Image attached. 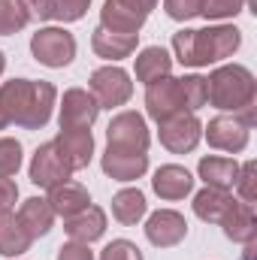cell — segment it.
<instances>
[{
    "label": "cell",
    "instance_id": "1",
    "mask_svg": "<svg viewBox=\"0 0 257 260\" xmlns=\"http://www.w3.org/2000/svg\"><path fill=\"white\" fill-rule=\"evenodd\" d=\"M55 85L52 82H34V79H9L0 85V109L24 130H40L49 124L52 106H55Z\"/></svg>",
    "mask_w": 257,
    "mask_h": 260
},
{
    "label": "cell",
    "instance_id": "2",
    "mask_svg": "<svg viewBox=\"0 0 257 260\" xmlns=\"http://www.w3.org/2000/svg\"><path fill=\"white\" fill-rule=\"evenodd\" d=\"M242 43V34L233 24H215L203 30H179L173 34V52L182 67H209L230 58Z\"/></svg>",
    "mask_w": 257,
    "mask_h": 260
},
{
    "label": "cell",
    "instance_id": "3",
    "mask_svg": "<svg viewBox=\"0 0 257 260\" xmlns=\"http://www.w3.org/2000/svg\"><path fill=\"white\" fill-rule=\"evenodd\" d=\"M257 100V82L251 70L239 64L218 67L209 79H206V103H212L215 109L224 112H242L248 106H254Z\"/></svg>",
    "mask_w": 257,
    "mask_h": 260
},
{
    "label": "cell",
    "instance_id": "4",
    "mask_svg": "<svg viewBox=\"0 0 257 260\" xmlns=\"http://www.w3.org/2000/svg\"><path fill=\"white\" fill-rule=\"evenodd\" d=\"M30 52L43 67L61 70L76 58V37L64 27H43L30 37Z\"/></svg>",
    "mask_w": 257,
    "mask_h": 260
},
{
    "label": "cell",
    "instance_id": "5",
    "mask_svg": "<svg viewBox=\"0 0 257 260\" xmlns=\"http://www.w3.org/2000/svg\"><path fill=\"white\" fill-rule=\"evenodd\" d=\"M91 94L100 109H118L133 97V82L121 67H100L91 73Z\"/></svg>",
    "mask_w": 257,
    "mask_h": 260
},
{
    "label": "cell",
    "instance_id": "6",
    "mask_svg": "<svg viewBox=\"0 0 257 260\" xmlns=\"http://www.w3.org/2000/svg\"><path fill=\"white\" fill-rule=\"evenodd\" d=\"M106 148H115V151H148V127H145V118L139 112H118L109 127H106Z\"/></svg>",
    "mask_w": 257,
    "mask_h": 260
},
{
    "label": "cell",
    "instance_id": "7",
    "mask_svg": "<svg viewBox=\"0 0 257 260\" xmlns=\"http://www.w3.org/2000/svg\"><path fill=\"white\" fill-rule=\"evenodd\" d=\"M160 124V145L173 154H188L197 148L200 136H203V124L194 112H179L167 121H157Z\"/></svg>",
    "mask_w": 257,
    "mask_h": 260
},
{
    "label": "cell",
    "instance_id": "8",
    "mask_svg": "<svg viewBox=\"0 0 257 260\" xmlns=\"http://www.w3.org/2000/svg\"><path fill=\"white\" fill-rule=\"evenodd\" d=\"M145 109H148V115H151L154 121H167V118H173V115H179V112H188L185 103H182L179 79L164 76V79L151 82L148 91H145Z\"/></svg>",
    "mask_w": 257,
    "mask_h": 260
},
{
    "label": "cell",
    "instance_id": "9",
    "mask_svg": "<svg viewBox=\"0 0 257 260\" xmlns=\"http://www.w3.org/2000/svg\"><path fill=\"white\" fill-rule=\"evenodd\" d=\"M188 236V221L176 209H157L145 221V239L157 248H173Z\"/></svg>",
    "mask_w": 257,
    "mask_h": 260
},
{
    "label": "cell",
    "instance_id": "10",
    "mask_svg": "<svg viewBox=\"0 0 257 260\" xmlns=\"http://www.w3.org/2000/svg\"><path fill=\"white\" fill-rule=\"evenodd\" d=\"M73 170L67 167L55 148V142H43L37 151H34V160H30V182L37 188H55L61 182H70Z\"/></svg>",
    "mask_w": 257,
    "mask_h": 260
},
{
    "label": "cell",
    "instance_id": "11",
    "mask_svg": "<svg viewBox=\"0 0 257 260\" xmlns=\"http://www.w3.org/2000/svg\"><path fill=\"white\" fill-rule=\"evenodd\" d=\"M100 115V106L94 100L91 91L85 88H70L64 91V100H61V130H79V127H91Z\"/></svg>",
    "mask_w": 257,
    "mask_h": 260
},
{
    "label": "cell",
    "instance_id": "12",
    "mask_svg": "<svg viewBox=\"0 0 257 260\" xmlns=\"http://www.w3.org/2000/svg\"><path fill=\"white\" fill-rule=\"evenodd\" d=\"M203 133H206L209 145L218 148V151L236 154V151H242V148L248 145V127H245L236 115H215V118L203 127Z\"/></svg>",
    "mask_w": 257,
    "mask_h": 260
},
{
    "label": "cell",
    "instance_id": "13",
    "mask_svg": "<svg viewBox=\"0 0 257 260\" xmlns=\"http://www.w3.org/2000/svg\"><path fill=\"white\" fill-rule=\"evenodd\" d=\"M55 148L61 154L67 167L76 173V170H85L91 164V154H94V136L88 127H79V130H61L55 139Z\"/></svg>",
    "mask_w": 257,
    "mask_h": 260
},
{
    "label": "cell",
    "instance_id": "14",
    "mask_svg": "<svg viewBox=\"0 0 257 260\" xmlns=\"http://www.w3.org/2000/svg\"><path fill=\"white\" fill-rule=\"evenodd\" d=\"M100 167L109 179L115 182H136L139 176H145L148 170V154L142 151H115V148H106L103 157H100Z\"/></svg>",
    "mask_w": 257,
    "mask_h": 260
},
{
    "label": "cell",
    "instance_id": "15",
    "mask_svg": "<svg viewBox=\"0 0 257 260\" xmlns=\"http://www.w3.org/2000/svg\"><path fill=\"white\" fill-rule=\"evenodd\" d=\"M151 188H154V194L160 200H170V203L173 200H185L194 191V176L179 164H167V167H160L154 173Z\"/></svg>",
    "mask_w": 257,
    "mask_h": 260
},
{
    "label": "cell",
    "instance_id": "16",
    "mask_svg": "<svg viewBox=\"0 0 257 260\" xmlns=\"http://www.w3.org/2000/svg\"><path fill=\"white\" fill-rule=\"evenodd\" d=\"M64 230L73 242L91 245V242H97V239L106 233V212H103L100 206H88V209H82L79 215L67 218Z\"/></svg>",
    "mask_w": 257,
    "mask_h": 260
},
{
    "label": "cell",
    "instance_id": "17",
    "mask_svg": "<svg viewBox=\"0 0 257 260\" xmlns=\"http://www.w3.org/2000/svg\"><path fill=\"white\" fill-rule=\"evenodd\" d=\"M145 18L148 15H142L139 9L127 6L124 0H106L103 9H100V27L115 30V34H139Z\"/></svg>",
    "mask_w": 257,
    "mask_h": 260
},
{
    "label": "cell",
    "instance_id": "18",
    "mask_svg": "<svg viewBox=\"0 0 257 260\" xmlns=\"http://www.w3.org/2000/svg\"><path fill=\"white\" fill-rule=\"evenodd\" d=\"M139 46V34H115V30H106V27H97L94 37H91V49L106 58V61H121L130 58Z\"/></svg>",
    "mask_w": 257,
    "mask_h": 260
},
{
    "label": "cell",
    "instance_id": "19",
    "mask_svg": "<svg viewBox=\"0 0 257 260\" xmlns=\"http://www.w3.org/2000/svg\"><path fill=\"white\" fill-rule=\"evenodd\" d=\"M49 206H52V212L55 215H61V218H73V215H79L82 209H88L91 206V194L82 188V185H76V182H61V185H55V188H49Z\"/></svg>",
    "mask_w": 257,
    "mask_h": 260
},
{
    "label": "cell",
    "instance_id": "20",
    "mask_svg": "<svg viewBox=\"0 0 257 260\" xmlns=\"http://www.w3.org/2000/svg\"><path fill=\"white\" fill-rule=\"evenodd\" d=\"M200 179L206 182V188H218V191H230L236 185V176H239V164L233 157H224V154H209L200 160Z\"/></svg>",
    "mask_w": 257,
    "mask_h": 260
},
{
    "label": "cell",
    "instance_id": "21",
    "mask_svg": "<svg viewBox=\"0 0 257 260\" xmlns=\"http://www.w3.org/2000/svg\"><path fill=\"white\" fill-rule=\"evenodd\" d=\"M233 206H236V200L230 197V191H218V188H203L194 197V215L209 224H221L233 212Z\"/></svg>",
    "mask_w": 257,
    "mask_h": 260
},
{
    "label": "cell",
    "instance_id": "22",
    "mask_svg": "<svg viewBox=\"0 0 257 260\" xmlns=\"http://www.w3.org/2000/svg\"><path fill=\"white\" fill-rule=\"evenodd\" d=\"M18 221H21V227L27 230L30 239H40V236H46V233L52 230V224H55V212H52L49 200H43V197H30V200L21 203V209H18Z\"/></svg>",
    "mask_w": 257,
    "mask_h": 260
},
{
    "label": "cell",
    "instance_id": "23",
    "mask_svg": "<svg viewBox=\"0 0 257 260\" xmlns=\"http://www.w3.org/2000/svg\"><path fill=\"white\" fill-rule=\"evenodd\" d=\"M221 227H224L227 239H233V242H242V245L254 242V236H257L254 206H251V203H236L233 212L221 221Z\"/></svg>",
    "mask_w": 257,
    "mask_h": 260
},
{
    "label": "cell",
    "instance_id": "24",
    "mask_svg": "<svg viewBox=\"0 0 257 260\" xmlns=\"http://www.w3.org/2000/svg\"><path fill=\"white\" fill-rule=\"evenodd\" d=\"M30 236L21 227L15 212H0V254L3 257H18L30 248Z\"/></svg>",
    "mask_w": 257,
    "mask_h": 260
},
{
    "label": "cell",
    "instance_id": "25",
    "mask_svg": "<svg viewBox=\"0 0 257 260\" xmlns=\"http://www.w3.org/2000/svg\"><path fill=\"white\" fill-rule=\"evenodd\" d=\"M170 70H173V58L160 46H148L136 55V79L142 85H151V82L170 76Z\"/></svg>",
    "mask_w": 257,
    "mask_h": 260
},
{
    "label": "cell",
    "instance_id": "26",
    "mask_svg": "<svg viewBox=\"0 0 257 260\" xmlns=\"http://www.w3.org/2000/svg\"><path fill=\"white\" fill-rule=\"evenodd\" d=\"M145 212H148V203L139 188H124L112 197V218L124 227H133L136 221H142Z\"/></svg>",
    "mask_w": 257,
    "mask_h": 260
},
{
    "label": "cell",
    "instance_id": "27",
    "mask_svg": "<svg viewBox=\"0 0 257 260\" xmlns=\"http://www.w3.org/2000/svg\"><path fill=\"white\" fill-rule=\"evenodd\" d=\"M27 21H30V15L21 0H0V37L18 34Z\"/></svg>",
    "mask_w": 257,
    "mask_h": 260
},
{
    "label": "cell",
    "instance_id": "28",
    "mask_svg": "<svg viewBox=\"0 0 257 260\" xmlns=\"http://www.w3.org/2000/svg\"><path fill=\"white\" fill-rule=\"evenodd\" d=\"M179 91H182V103L188 112H197L206 106V79L203 76H182Z\"/></svg>",
    "mask_w": 257,
    "mask_h": 260
},
{
    "label": "cell",
    "instance_id": "29",
    "mask_svg": "<svg viewBox=\"0 0 257 260\" xmlns=\"http://www.w3.org/2000/svg\"><path fill=\"white\" fill-rule=\"evenodd\" d=\"M21 167V142L18 139H9V136H0V176L3 179H12Z\"/></svg>",
    "mask_w": 257,
    "mask_h": 260
},
{
    "label": "cell",
    "instance_id": "30",
    "mask_svg": "<svg viewBox=\"0 0 257 260\" xmlns=\"http://www.w3.org/2000/svg\"><path fill=\"white\" fill-rule=\"evenodd\" d=\"M245 9V0H203L200 15L206 21H221V18H233Z\"/></svg>",
    "mask_w": 257,
    "mask_h": 260
},
{
    "label": "cell",
    "instance_id": "31",
    "mask_svg": "<svg viewBox=\"0 0 257 260\" xmlns=\"http://www.w3.org/2000/svg\"><path fill=\"white\" fill-rule=\"evenodd\" d=\"M233 188L239 191L242 203H251L254 206V200H257V164L254 160H245L239 167V176H236V185Z\"/></svg>",
    "mask_w": 257,
    "mask_h": 260
},
{
    "label": "cell",
    "instance_id": "32",
    "mask_svg": "<svg viewBox=\"0 0 257 260\" xmlns=\"http://www.w3.org/2000/svg\"><path fill=\"white\" fill-rule=\"evenodd\" d=\"M100 260H142V251L130 242V239H112L103 251Z\"/></svg>",
    "mask_w": 257,
    "mask_h": 260
},
{
    "label": "cell",
    "instance_id": "33",
    "mask_svg": "<svg viewBox=\"0 0 257 260\" xmlns=\"http://www.w3.org/2000/svg\"><path fill=\"white\" fill-rule=\"evenodd\" d=\"M164 9H167V15L176 18V21H191V18L200 15L203 0H164Z\"/></svg>",
    "mask_w": 257,
    "mask_h": 260
},
{
    "label": "cell",
    "instance_id": "34",
    "mask_svg": "<svg viewBox=\"0 0 257 260\" xmlns=\"http://www.w3.org/2000/svg\"><path fill=\"white\" fill-rule=\"evenodd\" d=\"M91 0H55V18L58 21H79L88 12Z\"/></svg>",
    "mask_w": 257,
    "mask_h": 260
},
{
    "label": "cell",
    "instance_id": "35",
    "mask_svg": "<svg viewBox=\"0 0 257 260\" xmlns=\"http://www.w3.org/2000/svg\"><path fill=\"white\" fill-rule=\"evenodd\" d=\"M58 260H94V251L85 245V242H64L58 248Z\"/></svg>",
    "mask_w": 257,
    "mask_h": 260
},
{
    "label": "cell",
    "instance_id": "36",
    "mask_svg": "<svg viewBox=\"0 0 257 260\" xmlns=\"http://www.w3.org/2000/svg\"><path fill=\"white\" fill-rule=\"evenodd\" d=\"M21 3H24L27 15L37 18V21H49V18H55V0H21Z\"/></svg>",
    "mask_w": 257,
    "mask_h": 260
},
{
    "label": "cell",
    "instance_id": "37",
    "mask_svg": "<svg viewBox=\"0 0 257 260\" xmlns=\"http://www.w3.org/2000/svg\"><path fill=\"white\" fill-rule=\"evenodd\" d=\"M15 200H18V185L12 179H3L0 176V212H12Z\"/></svg>",
    "mask_w": 257,
    "mask_h": 260
},
{
    "label": "cell",
    "instance_id": "38",
    "mask_svg": "<svg viewBox=\"0 0 257 260\" xmlns=\"http://www.w3.org/2000/svg\"><path fill=\"white\" fill-rule=\"evenodd\" d=\"M124 3H127V6H133V9H139L142 15H148V12L154 9V3H157V0H124Z\"/></svg>",
    "mask_w": 257,
    "mask_h": 260
},
{
    "label": "cell",
    "instance_id": "39",
    "mask_svg": "<svg viewBox=\"0 0 257 260\" xmlns=\"http://www.w3.org/2000/svg\"><path fill=\"white\" fill-rule=\"evenodd\" d=\"M6 124H9V118H6V115H3V109H0V130L6 127Z\"/></svg>",
    "mask_w": 257,
    "mask_h": 260
},
{
    "label": "cell",
    "instance_id": "40",
    "mask_svg": "<svg viewBox=\"0 0 257 260\" xmlns=\"http://www.w3.org/2000/svg\"><path fill=\"white\" fill-rule=\"evenodd\" d=\"M3 70H6V58H3V52H0V76H3Z\"/></svg>",
    "mask_w": 257,
    "mask_h": 260
}]
</instances>
